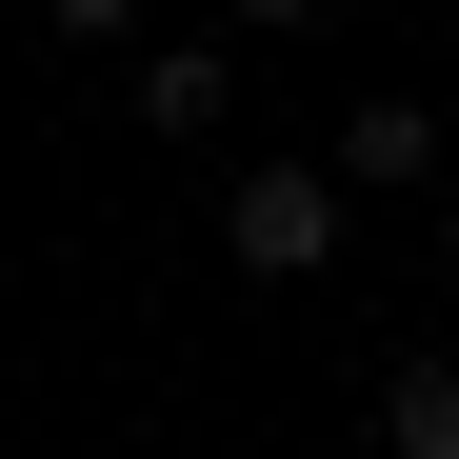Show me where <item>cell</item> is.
<instances>
[{"label": "cell", "mask_w": 459, "mask_h": 459, "mask_svg": "<svg viewBox=\"0 0 459 459\" xmlns=\"http://www.w3.org/2000/svg\"><path fill=\"white\" fill-rule=\"evenodd\" d=\"M340 180H439V120H420V100H359V120H340Z\"/></svg>", "instance_id": "obj_4"}, {"label": "cell", "mask_w": 459, "mask_h": 459, "mask_svg": "<svg viewBox=\"0 0 459 459\" xmlns=\"http://www.w3.org/2000/svg\"><path fill=\"white\" fill-rule=\"evenodd\" d=\"M220 240H240V280H320L340 260V160H240L220 180Z\"/></svg>", "instance_id": "obj_1"}, {"label": "cell", "mask_w": 459, "mask_h": 459, "mask_svg": "<svg viewBox=\"0 0 459 459\" xmlns=\"http://www.w3.org/2000/svg\"><path fill=\"white\" fill-rule=\"evenodd\" d=\"M40 21H60V40H120V21H140V0H40Z\"/></svg>", "instance_id": "obj_5"}, {"label": "cell", "mask_w": 459, "mask_h": 459, "mask_svg": "<svg viewBox=\"0 0 459 459\" xmlns=\"http://www.w3.org/2000/svg\"><path fill=\"white\" fill-rule=\"evenodd\" d=\"M379 459H459V359H400V379H379Z\"/></svg>", "instance_id": "obj_3"}, {"label": "cell", "mask_w": 459, "mask_h": 459, "mask_svg": "<svg viewBox=\"0 0 459 459\" xmlns=\"http://www.w3.org/2000/svg\"><path fill=\"white\" fill-rule=\"evenodd\" d=\"M439 260H459V200H439Z\"/></svg>", "instance_id": "obj_7"}, {"label": "cell", "mask_w": 459, "mask_h": 459, "mask_svg": "<svg viewBox=\"0 0 459 459\" xmlns=\"http://www.w3.org/2000/svg\"><path fill=\"white\" fill-rule=\"evenodd\" d=\"M240 21H260V40H299V21H340V0H240Z\"/></svg>", "instance_id": "obj_6"}, {"label": "cell", "mask_w": 459, "mask_h": 459, "mask_svg": "<svg viewBox=\"0 0 459 459\" xmlns=\"http://www.w3.org/2000/svg\"><path fill=\"white\" fill-rule=\"evenodd\" d=\"M140 120H160V140H220V120H240V60H220V40H160V60H140Z\"/></svg>", "instance_id": "obj_2"}]
</instances>
